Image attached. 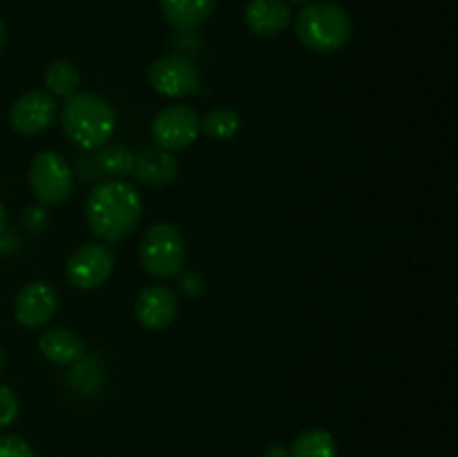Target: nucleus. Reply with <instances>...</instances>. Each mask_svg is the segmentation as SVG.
Masks as SVG:
<instances>
[{
	"mask_svg": "<svg viewBox=\"0 0 458 457\" xmlns=\"http://www.w3.org/2000/svg\"><path fill=\"white\" fill-rule=\"evenodd\" d=\"M27 182L40 206H58L74 193V170L63 155L43 151L31 160Z\"/></svg>",
	"mask_w": 458,
	"mask_h": 457,
	"instance_id": "obj_5",
	"label": "nucleus"
},
{
	"mask_svg": "<svg viewBox=\"0 0 458 457\" xmlns=\"http://www.w3.org/2000/svg\"><path fill=\"white\" fill-rule=\"evenodd\" d=\"M4 45H7V25H4V21L0 18V52L4 49Z\"/></svg>",
	"mask_w": 458,
	"mask_h": 457,
	"instance_id": "obj_26",
	"label": "nucleus"
},
{
	"mask_svg": "<svg viewBox=\"0 0 458 457\" xmlns=\"http://www.w3.org/2000/svg\"><path fill=\"white\" fill-rule=\"evenodd\" d=\"M179 298L173 287L168 285H148L139 291L134 314L139 325L150 332H161L170 327L177 318Z\"/></svg>",
	"mask_w": 458,
	"mask_h": 457,
	"instance_id": "obj_11",
	"label": "nucleus"
},
{
	"mask_svg": "<svg viewBox=\"0 0 458 457\" xmlns=\"http://www.w3.org/2000/svg\"><path fill=\"white\" fill-rule=\"evenodd\" d=\"M58 115V103L47 90H30L22 92L9 110V124L18 134L36 137L52 128Z\"/></svg>",
	"mask_w": 458,
	"mask_h": 457,
	"instance_id": "obj_9",
	"label": "nucleus"
},
{
	"mask_svg": "<svg viewBox=\"0 0 458 457\" xmlns=\"http://www.w3.org/2000/svg\"><path fill=\"white\" fill-rule=\"evenodd\" d=\"M352 13L335 3H309L295 21V36L316 54H334L352 40Z\"/></svg>",
	"mask_w": 458,
	"mask_h": 457,
	"instance_id": "obj_3",
	"label": "nucleus"
},
{
	"mask_svg": "<svg viewBox=\"0 0 458 457\" xmlns=\"http://www.w3.org/2000/svg\"><path fill=\"white\" fill-rule=\"evenodd\" d=\"M199 128L215 142H228L240 133L242 116L231 106H215L204 116H199Z\"/></svg>",
	"mask_w": 458,
	"mask_h": 457,
	"instance_id": "obj_17",
	"label": "nucleus"
},
{
	"mask_svg": "<svg viewBox=\"0 0 458 457\" xmlns=\"http://www.w3.org/2000/svg\"><path fill=\"white\" fill-rule=\"evenodd\" d=\"M38 349L54 366H74L85 357V341L70 327H49L38 336Z\"/></svg>",
	"mask_w": 458,
	"mask_h": 457,
	"instance_id": "obj_13",
	"label": "nucleus"
},
{
	"mask_svg": "<svg viewBox=\"0 0 458 457\" xmlns=\"http://www.w3.org/2000/svg\"><path fill=\"white\" fill-rule=\"evenodd\" d=\"M94 160H97L98 170L103 175H107L110 179H123L132 175L137 152L123 143H106Z\"/></svg>",
	"mask_w": 458,
	"mask_h": 457,
	"instance_id": "obj_19",
	"label": "nucleus"
},
{
	"mask_svg": "<svg viewBox=\"0 0 458 457\" xmlns=\"http://www.w3.org/2000/svg\"><path fill=\"white\" fill-rule=\"evenodd\" d=\"M0 457H36L34 448L21 435H0Z\"/></svg>",
	"mask_w": 458,
	"mask_h": 457,
	"instance_id": "obj_22",
	"label": "nucleus"
},
{
	"mask_svg": "<svg viewBox=\"0 0 458 457\" xmlns=\"http://www.w3.org/2000/svg\"><path fill=\"white\" fill-rule=\"evenodd\" d=\"M132 175L139 182L146 184V186H165V184L177 179L179 164L173 157V152L148 146L141 148V152L137 155Z\"/></svg>",
	"mask_w": 458,
	"mask_h": 457,
	"instance_id": "obj_14",
	"label": "nucleus"
},
{
	"mask_svg": "<svg viewBox=\"0 0 458 457\" xmlns=\"http://www.w3.org/2000/svg\"><path fill=\"white\" fill-rule=\"evenodd\" d=\"M4 231H7V211L0 204V237L4 236Z\"/></svg>",
	"mask_w": 458,
	"mask_h": 457,
	"instance_id": "obj_25",
	"label": "nucleus"
},
{
	"mask_svg": "<svg viewBox=\"0 0 458 457\" xmlns=\"http://www.w3.org/2000/svg\"><path fill=\"white\" fill-rule=\"evenodd\" d=\"M45 85H47V92L52 97L70 99L74 97L81 90V83H83V76H81V70L76 67V63L67 61V58H58V61L49 63L45 67Z\"/></svg>",
	"mask_w": 458,
	"mask_h": 457,
	"instance_id": "obj_16",
	"label": "nucleus"
},
{
	"mask_svg": "<svg viewBox=\"0 0 458 457\" xmlns=\"http://www.w3.org/2000/svg\"><path fill=\"white\" fill-rule=\"evenodd\" d=\"M116 264V254L112 246L101 242H88L72 251L65 264L67 282L76 289H97L112 276Z\"/></svg>",
	"mask_w": 458,
	"mask_h": 457,
	"instance_id": "obj_8",
	"label": "nucleus"
},
{
	"mask_svg": "<svg viewBox=\"0 0 458 457\" xmlns=\"http://www.w3.org/2000/svg\"><path fill=\"white\" fill-rule=\"evenodd\" d=\"M150 134L155 146L161 148V151H186L201 134L199 115L191 106H183V103L165 106L152 119Z\"/></svg>",
	"mask_w": 458,
	"mask_h": 457,
	"instance_id": "obj_7",
	"label": "nucleus"
},
{
	"mask_svg": "<svg viewBox=\"0 0 458 457\" xmlns=\"http://www.w3.org/2000/svg\"><path fill=\"white\" fill-rule=\"evenodd\" d=\"M148 83L165 99H186L201 85V70L188 54H165L148 67Z\"/></svg>",
	"mask_w": 458,
	"mask_h": 457,
	"instance_id": "obj_6",
	"label": "nucleus"
},
{
	"mask_svg": "<svg viewBox=\"0 0 458 457\" xmlns=\"http://www.w3.org/2000/svg\"><path fill=\"white\" fill-rule=\"evenodd\" d=\"M286 455H289V453H286L282 446H277V444H273L267 453V457H286Z\"/></svg>",
	"mask_w": 458,
	"mask_h": 457,
	"instance_id": "obj_24",
	"label": "nucleus"
},
{
	"mask_svg": "<svg viewBox=\"0 0 458 457\" xmlns=\"http://www.w3.org/2000/svg\"><path fill=\"white\" fill-rule=\"evenodd\" d=\"M22 228L30 233H43L49 224V213H47V206H27L22 211Z\"/></svg>",
	"mask_w": 458,
	"mask_h": 457,
	"instance_id": "obj_23",
	"label": "nucleus"
},
{
	"mask_svg": "<svg viewBox=\"0 0 458 457\" xmlns=\"http://www.w3.org/2000/svg\"><path fill=\"white\" fill-rule=\"evenodd\" d=\"M165 22L177 31H195L217 7V0H159Z\"/></svg>",
	"mask_w": 458,
	"mask_h": 457,
	"instance_id": "obj_15",
	"label": "nucleus"
},
{
	"mask_svg": "<svg viewBox=\"0 0 458 457\" xmlns=\"http://www.w3.org/2000/svg\"><path fill=\"white\" fill-rule=\"evenodd\" d=\"M174 278H177V289L182 291L183 298L199 300L206 294V278L199 272H192V269L183 272L182 269Z\"/></svg>",
	"mask_w": 458,
	"mask_h": 457,
	"instance_id": "obj_20",
	"label": "nucleus"
},
{
	"mask_svg": "<svg viewBox=\"0 0 458 457\" xmlns=\"http://www.w3.org/2000/svg\"><path fill=\"white\" fill-rule=\"evenodd\" d=\"M18 412H21V403H18L16 392L9 385L0 384V428L12 426L16 421Z\"/></svg>",
	"mask_w": 458,
	"mask_h": 457,
	"instance_id": "obj_21",
	"label": "nucleus"
},
{
	"mask_svg": "<svg viewBox=\"0 0 458 457\" xmlns=\"http://www.w3.org/2000/svg\"><path fill=\"white\" fill-rule=\"evenodd\" d=\"M286 3H293V4H309L311 0H286Z\"/></svg>",
	"mask_w": 458,
	"mask_h": 457,
	"instance_id": "obj_28",
	"label": "nucleus"
},
{
	"mask_svg": "<svg viewBox=\"0 0 458 457\" xmlns=\"http://www.w3.org/2000/svg\"><path fill=\"white\" fill-rule=\"evenodd\" d=\"M186 237L174 224H152L139 242V264L157 280H170L186 264Z\"/></svg>",
	"mask_w": 458,
	"mask_h": 457,
	"instance_id": "obj_4",
	"label": "nucleus"
},
{
	"mask_svg": "<svg viewBox=\"0 0 458 457\" xmlns=\"http://www.w3.org/2000/svg\"><path fill=\"white\" fill-rule=\"evenodd\" d=\"M289 457H338V444L329 430L309 428L293 439Z\"/></svg>",
	"mask_w": 458,
	"mask_h": 457,
	"instance_id": "obj_18",
	"label": "nucleus"
},
{
	"mask_svg": "<svg viewBox=\"0 0 458 457\" xmlns=\"http://www.w3.org/2000/svg\"><path fill=\"white\" fill-rule=\"evenodd\" d=\"M58 309V291L45 280H31L21 287V291L13 298V318L22 327L47 325Z\"/></svg>",
	"mask_w": 458,
	"mask_h": 457,
	"instance_id": "obj_10",
	"label": "nucleus"
},
{
	"mask_svg": "<svg viewBox=\"0 0 458 457\" xmlns=\"http://www.w3.org/2000/svg\"><path fill=\"white\" fill-rule=\"evenodd\" d=\"M141 197L134 184L125 179L98 182L85 202V220L89 231L107 245L125 240L141 222Z\"/></svg>",
	"mask_w": 458,
	"mask_h": 457,
	"instance_id": "obj_1",
	"label": "nucleus"
},
{
	"mask_svg": "<svg viewBox=\"0 0 458 457\" xmlns=\"http://www.w3.org/2000/svg\"><path fill=\"white\" fill-rule=\"evenodd\" d=\"M4 366H7V357H4V352L0 349V372L4 370Z\"/></svg>",
	"mask_w": 458,
	"mask_h": 457,
	"instance_id": "obj_27",
	"label": "nucleus"
},
{
	"mask_svg": "<svg viewBox=\"0 0 458 457\" xmlns=\"http://www.w3.org/2000/svg\"><path fill=\"white\" fill-rule=\"evenodd\" d=\"M244 21L253 34L271 39L289 27L291 7L286 0H250L244 9Z\"/></svg>",
	"mask_w": 458,
	"mask_h": 457,
	"instance_id": "obj_12",
	"label": "nucleus"
},
{
	"mask_svg": "<svg viewBox=\"0 0 458 457\" xmlns=\"http://www.w3.org/2000/svg\"><path fill=\"white\" fill-rule=\"evenodd\" d=\"M61 128L72 143L83 151L103 148L116 130V112L101 94L76 92L65 99L61 110Z\"/></svg>",
	"mask_w": 458,
	"mask_h": 457,
	"instance_id": "obj_2",
	"label": "nucleus"
}]
</instances>
